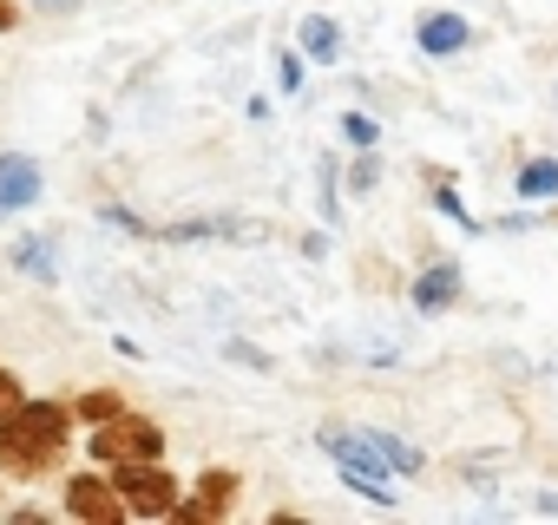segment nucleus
I'll return each instance as SVG.
<instances>
[{
  "instance_id": "f257e3e1",
  "label": "nucleus",
  "mask_w": 558,
  "mask_h": 525,
  "mask_svg": "<svg viewBox=\"0 0 558 525\" xmlns=\"http://www.w3.org/2000/svg\"><path fill=\"white\" fill-rule=\"evenodd\" d=\"M66 427H73V414L60 401H21L8 420H0V466L21 473V479H40L47 466H60Z\"/></svg>"
},
{
  "instance_id": "f03ea898",
  "label": "nucleus",
  "mask_w": 558,
  "mask_h": 525,
  "mask_svg": "<svg viewBox=\"0 0 558 525\" xmlns=\"http://www.w3.org/2000/svg\"><path fill=\"white\" fill-rule=\"evenodd\" d=\"M165 453V427H151L145 414H112V420H99V434H93V460H106V466H125V460H158Z\"/></svg>"
},
{
  "instance_id": "7ed1b4c3",
  "label": "nucleus",
  "mask_w": 558,
  "mask_h": 525,
  "mask_svg": "<svg viewBox=\"0 0 558 525\" xmlns=\"http://www.w3.org/2000/svg\"><path fill=\"white\" fill-rule=\"evenodd\" d=\"M112 486H119L125 512H138V518H171V505H178V479L158 460H125Z\"/></svg>"
},
{
  "instance_id": "20e7f679",
  "label": "nucleus",
  "mask_w": 558,
  "mask_h": 525,
  "mask_svg": "<svg viewBox=\"0 0 558 525\" xmlns=\"http://www.w3.org/2000/svg\"><path fill=\"white\" fill-rule=\"evenodd\" d=\"M66 518L119 525V518H125V499H119L112 479H99V473H73V479H66Z\"/></svg>"
},
{
  "instance_id": "39448f33",
  "label": "nucleus",
  "mask_w": 558,
  "mask_h": 525,
  "mask_svg": "<svg viewBox=\"0 0 558 525\" xmlns=\"http://www.w3.org/2000/svg\"><path fill=\"white\" fill-rule=\"evenodd\" d=\"M40 197V164L27 151H0V217H14Z\"/></svg>"
},
{
  "instance_id": "423d86ee",
  "label": "nucleus",
  "mask_w": 558,
  "mask_h": 525,
  "mask_svg": "<svg viewBox=\"0 0 558 525\" xmlns=\"http://www.w3.org/2000/svg\"><path fill=\"white\" fill-rule=\"evenodd\" d=\"M230 499H236V473L230 466H204L197 473V499L171 505V518H217V512H230Z\"/></svg>"
},
{
  "instance_id": "0eeeda50",
  "label": "nucleus",
  "mask_w": 558,
  "mask_h": 525,
  "mask_svg": "<svg viewBox=\"0 0 558 525\" xmlns=\"http://www.w3.org/2000/svg\"><path fill=\"white\" fill-rule=\"evenodd\" d=\"M414 40H421V53H427V60H453V53L473 40V27H466L460 14H427V21L414 27Z\"/></svg>"
},
{
  "instance_id": "6e6552de",
  "label": "nucleus",
  "mask_w": 558,
  "mask_h": 525,
  "mask_svg": "<svg viewBox=\"0 0 558 525\" xmlns=\"http://www.w3.org/2000/svg\"><path fill=\"white\" fill-rule=\"evenodd\" d=\"M453 303H460V262H434V270L414 283V309L434 316V309H453Z\"/></svg>"
},
{
  "instance_id": "1a4fd4ad",
  "label": "nucleus",
  "mask_w": 558,
  "mask_h": 525,
  "mask_svg": "<svg viewBox=\"0 0 558 525\" xmlns=\"http://www.w3.org/2000/svg\"><path fill=\"white\" fill-rule=\"evenodd\" d=\"M296 40H303V60H316V66H336V60H342V27L323 21V14H310V21L296 27Z\"/></svg>"
},
{
  "instance_id": "9d476101",
  "label": "nucleus",
  "mask_w": 558,
  "mask_h": 525,
  "mask_svg": "<svg viewBox=\"0 0 558 525\" xmlns=\"http://www.w3.org/2000/svg\"><path fill=\"white\" fill-rule=\"evenodd\" d=\"M8 256L21 262L27 277H40V283H53V277H60V249H53V236H21Z\"/></svg>"
},
{
  "instance_id": "9b49d317",
  "label": "nucleus",
  "mask_w": 558,
  "mask_h": 525,
  "mask_svg": "<svg viewBox=\"0 0 558 525\" xmlns=\"http://www.w3.org/2000/svg\"><path fill=\"white\" fill-rule=\"evenodd\" d=\"M368 440H375V453H381L388 466H401V473H421V466H427L408 440H395V434H381V427H368Z\"/></svg>"
},
{
  "instance_id": "f8f14e48",
  "label": "nucleus",
  "mask_w": 558,
  "mask_h": 525,
  "mask_svg": "<svg viewBox=\"0 0 558 525\" xmlns=\"http://www.w3.org/2000/svg\"><path fill=\"white\" fill-rule=\"evenodd\" d=\"M519 191H525V197H558V158H532V164L519 171Z\"/></svg>"
},
{
  "instance_id": "ddd939ff",
  "label": "nucleus",
  "mask_w": 558,
  "mask_h": 525,
  "mask_svg": "<svg viewBox=\"0 0 558 525\" xmlns=\"http://www.w3.org/2000/svg\"><path fill=\"white\" fill-rule=\"evenodd\" d=\"M73 414H80V420H112V414H119V394H106V388H93V394H86V401H80Z\"/></svg>"
},
{
  "instance_id": "4468645a",
  "label": "nucleus",
  "mask_w": 558,
  "mask_h": 525,
  "mask_svg": "<svg viewBox=\"0 0 558 525\" xmlns=\"http://www.w3.org/2000/svg\"><path fill=\"white\" fill-rule=\"evenodd\" d=\"M21 401H27V394H21V375H8V368H0V420H8Z\"/></svg>"
},
{
  "instance_id": "2eb2a0df",
  "label": "nucleus",
  "mask_w": 558,
  "mask_h": 525,
  "mask_svg": "<svg viewBox=\"0 0 558 525\" xmlns=\"http://www.w3.org/2000/svg\"><path fill=\"white\" fill-rule=\"evenodd\" d=\"M342 132H349V138H355L362 151L375 145V119H362V112H349V119H342Z\"/></svg>"
},
{
  "instance_id": "dca6fc26",
  "label": "nucleus",
  "mask_w": 558,
  "mask_h": 525,
  "mask_svg": "<svg viewBox=\"0 0 558 525\" xmlns=\"http://www.w3.org/2000/svg\"><path fill=\"white\" fill-rule=\"evenodd\" d=\"M434 204H440V217H453V223H466V230H473V217L460 210V197H453V184H440V191H434Z\"/></svg>"
},
{
  "instance_id": "f3484780",
  "label": "nucleus",
  "mask_w": 558,
  "mask_h": 525,
  "mask_svg": "<svg viewBox=\"0 0 558 525\" xmlns=\"http://www.w3.org/2000/svg\"><path fill=\"white\" fill-rule=\"evenodd\" d=\"M303 86V53H283V93H296Z\"/></svg>"
},
{
  "instance_id": "a211bd4d",
  "label": "nucleus",
  "mask_w": 558,
  "mask_h": 525,
  "mask_svg": "<svg viewBox=\"0 0 558 525\" xmlns=\"http://www.w3.org/2000/svg\"><path fill=\"white\" fill-rule=\"evenodd\" d=\"M355 191H375V158H355V178H349Z\"/></svg>"
},
{
  "instance_id": "6ab92c4d",
  "label": "nucleus",
  "mask_w": 558,
  "mask_h": 525,
  "mask_svg": "<svg viewBox=\"0 0 558 525\" xmlns=\"http://www.w3.org/2000/svg\"><path fill=\"white\" fill-rule=\"evenodd\" d=\"M21 27V8H14V0H0V34H14Z\"/></svg>"
},
{
  "instance_id": "aec40b11",
  "label": "nucleus",
  "mask_w": 558,
  "mask_h": 525,
  "mask_svg": "<svg viewBox=\"0 0 558 525\" xmlns=\"http://www.w3.org/2000/svg\"><path fill=\"white\" fill-rule=\"evenodd\" d=\"M34 8H47V14H73L80 0H34Z\"/></svg>"
}]
</instances>
